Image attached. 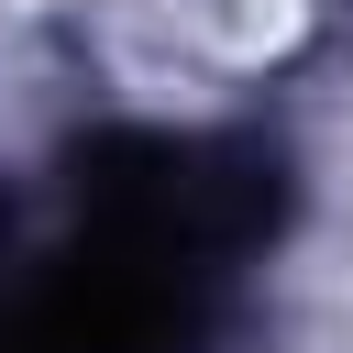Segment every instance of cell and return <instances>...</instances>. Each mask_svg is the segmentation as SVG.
Masks as SVG:
<instances>
[{
  "instance_id": "obj_1",
  "label": "cell",
  "mask_w": 353,
  "mask_h": 353,
  "mask_svg": "<svg viewBox=\"0 0 353 353\" xmlns=\"http://www.w3.org/2000/svg\"><path fill=\"white\" fill-rule=\"evenodd\" d=\"M176 11H188L221 55H276V44L309 22V0H176Z\"/></svg>"
}]
</instances>
